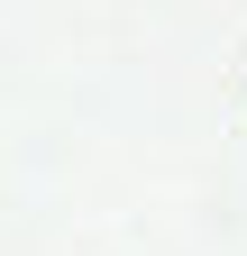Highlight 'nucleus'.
I'll return each instance as SVG.
<instances>
[]
</instances>
